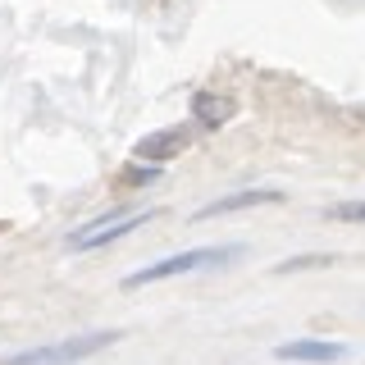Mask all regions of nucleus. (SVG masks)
Here are the masks:
<instances>
[{
	"mask_svg": "<svg viewBox=\"0 0 365 365\" xmlns=\"http://www.w3.org/2000/svg\"><path fill=\"white\" fill-rule=\"evenodd\" d=\"M242 256L237 242H215V247H192V251H178V256H165L146 269H133L123 279V288H146V283H160V279H178V274H197V269H215V265H228V260Z\"/></svg>",
	"mask_w": 365,
	"mask_h": 365,
	"instance_id": "nucleus-1",
	"label": "nucleus"
},
{
	"mask_svg": "<svg viewBox=\"0 0 365 365\" xmlns=\"http://www.w3.org/2000/svg\"><path fill=\"white\" fill-rule=\"evenodd\" d=\"M119 338L110 329H101V334H83V338H64V342H46V347H28V351H14V356H0V365H73L83 356H96V351H106L110 342Z\"/></svg>",
	"mask_w": 365,
	"mask_h": 365,
	"instance_id": "nucleus-2",
	"label": "nucleus"
},
{
	"mask_svg": "<svg viewBox=\"0 0 365 365\" xmlns=\"http://www.w3.org/2000/svg\"><path fill=\"white\" fill-rule=\"evenodd\" d=\"M155 215H160V210H133V215H110V220H96V224L78 228V233H68V251H96V247L114 242V237L133 233V228L151 224Z\"/></svg>",
	"mask_w": 365,
	"mask_h": 365,
	"instance_id": "nucleus-3",
	"label": "nucleus"
},
{
	"mask_svg": "<svg viewBox=\"0 0 365 365\" xmlns=\"http://www.w3.org/2000/svg\"><path fill=\"white\" fill-rule=\"evenodd\" d=\"M274 356L279 361H302V365H329V361L347 356V347H342V342H329V338H292V342H279Z\"/></svg>",
	"mask_w": 365,
	"mask_h": 365,
	"instance_id": "nucleus-4",
	"label": "nucleus"
},
{
	"mask_svg": "<svg viewBox=\"0 0 365 365\" xmlns=\"http://www.w3.org/2000/svg\"><path fill=\"white\" fill-rule=\"evenodd\" d=\"M274 201H283V192H274V187H242V192H228V197L205 201L197 210V220H215V215H233V210H247V205H274Z\"/></svg>",
	"mask_w": 365,
	"mask_h": 365,
	"instance_id": "nucleus-5",
	"label": "nucleus"
},
{
	"mask_svg": "<svg viewBox=\"0 0 365 365\" xmlns=\"http://www.w3.org/2000/svg\"><path fill=\"white\" fill-rule=\"evenodd\" d=\"M182 146H187V133L169 128V133H155V137H146V142H137V155L142 160H169V155H178Z\"/></svg>",
	"mask_w": 365,
	"mask_h": 365,
	"instance_id": "nucleus-6",
	"label": "nucleus"
},
{
	"mask_svg": "<svg viewBox=\"0 0 365 365\" xmlns=\"http://www.w3.org/2000/svg\"><path fill=\"white\" fill-rule=\"evenodd\" d=\"M228 114H233V101H220V106H215L210 96H197V119L201 123H210V128H215V123L228 119Z\"/></svg>",
	"mask_w": 365,
	"mask_h": 365,
	"instance_id": "nucleus-7",
	"label": "nucleus"
},
{
	"mask_svg": "<svg viewBox=\"0 0 365 365\" xmlns=\"http://www.w3.org/2000/svg\"><path fill=\"white\" fill-rule=\"evenodd\" d=\"M329 215L342 224H365V201H338V205H329Z\"/></svg>",
	"mask_w": 365,
	"mask_h": 365,
	"instance_id": "nucleus-8",
	"label": "nucleus"
}]
</instances>
